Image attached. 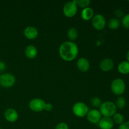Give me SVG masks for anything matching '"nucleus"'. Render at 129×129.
Here are the masks:
<instances>
[{"instance_id": "f257e3e1", "label": "nucleus", "mask_w": 129, "mask_h": 129, "mask_svg": "<svg viewBox=\"0 0 129 129\" xmlns=\"http://www.w3.org/2000/svg\"><path fill=\"white\" fill-rule=\"evenodd\" d=\"M59 53L61 59L64 61L71 62L78 56L79 49L74 42L66 41L60 45Z\"/></svg>"}, {"instance_id": "f03ea898", "label": "nucleus", "mask_w": 129, "mask_h": 129, "mask_svg": "<svg viewBox=\"0 0 129 129\" xmlns=\"http://www.w3.org/2000/svg\"><path fill=\"white\" fill-rule=\"evenodd\" d=\"M117 108L115 103L110 101L102 103V105L100 107V112L102 116L105 117L112 118L117 113Z\"/></svg>"}, {"instance_id": "7ed1b4c3", "label": "nucleus", "mask_w": 129, "mask_h": 129, "mask_svg": "<svg viewBox=\"0 0 129 129\" xmlns=\"http://www.w3.org/2000/svg\"><path fill=\"white\" fill-rule=\"evenodd\" d=\"M110 89L113 94L121 96L125 91V83L122 78H116L111 83Z\"/></svg>"}, {"instance_id": "20e7f679", "label": "nucleus", "mask_w": 129, "mask_h": 129, "mask_svg": "<svg viewBox=\"0 0 129 129\" xmlns=\"http://www.w3.org/2000/svg\"><path fill=\"white\" fill-rule=\"evenodd\" d=\"M89 112V108L86 104L83 102L76 103L73 107V112L74 115L79 118L86 116L87 113Z\"/></svg>"}, {"instance_id": "39448f33", "label": "nucleus", "mask_w": 129, "mask_h": 129, "mask_svg": "<svg viewBox=\"0 0 129 129\" xmlns=\"http://www.w3.org/2000/svg\"><path fill=\"white\" fill-rule=\"evenodd\" d=\"M15 77L11 73H4L0 75V86L3 88H11L15 84Z\"/></svg>"}, {"instance_id": "423d86ee", "label": "nucleus", "mask_w": 129, "mask_h": 129, "mask_svg": "<svg viewBox=\"0 0 129 129\" xmlns=\"http://www.w3.org/2000/svg\"><path fill=\"white\" fill-rule=\"evenodd\" d=\"M63 14L68 18H73L76 15L78 11V6L75 1L68 2L63 7Z\"/></svg>"}, {"instance_id": "0eeeda50", "label": "nucleus", "mask_w": 129, "mask_h": 129, "mask_svg": "<svg viewBox=\"0 0 129 129\" xmlns=\"http://www.w3.org/2000/svg\"><path fill=\"white\" fill-rule=\"evenodd\" d=\"M106 23L107 21L105 18L101 14L94 15L91 20V24L93 28L97 30H102L104 29L106 26Z\"/></svg>"}, {"instance_id": "6e6552de", "label": "nucleus", "mask_w": 129, "mask_h": 129, "mask_svg": "<svg viewBox=\"0 0 129 129\" xmlns=\"http://www.w3.org/2000/svg\"><path fill=\"white\" fill-rule=\"evenodd\" d=\"M45 102L41 98H34L29 103V108L35 112H40L44 110Z\"/></svg>"}, {"instance_id": "1a4fd4ad", "label": "nucleus", "mask_w": 129, "mask_h": 129, "mask_svg": "<svg viewBox=\"0 0 129 129\" xmlns=\"http://www.w3.org/2000/svg\"><path fill=\"white\" fill-rule=\"evenodd\" d=\"M86 117L90 123L96 124V123H98L101 118H102V115L98 110L92 109L91 110H89L86 115Z\"/></svg>"}, {"instance_id": "9d476101", "label": "nucleus", "mask_w": 129, "mask_h": 129, "mask_svg": "<svg viewBox=\"0 0 129 129\" xmlns=\"http://www.w3.org/2000/svg\"><path fill=\"white\" fill-rule=\"evenodd\" d=\"M4 117L6 121L10 123H13L18 119V113L17 111L13 108H8L5 112Z\"/></svg>"}, {"instance_id": "9b49d317", "label": "nucleus", "mask_w": 129, "mask_h": 129, "mask_svg": "<svg viewBox=\"0 0 129 129\" xmlns=\"http://www.w3.org/2000/svg\"><path fill=\"white\" fill-rule=\"evenodd\" d=\"M23 34L25 37L28 40H34L39 35V31L34 26H29L25 28Z\"/></svg>"}, {"instance_id": "f8f14e48", "label": "nucleus", "mask_w": 129, "mask_h": 129, "mask_svg": "<svg viewBox=\"0 0 129 129\" xmlns=\"http://www.w3.org/2000/svg\"><path fill=\"white\" fill-rule=\"evenodd\" d=\"M100 129H112L114 125L112 118L103 117L98 123Z\"/></svg>"}, {"instance_id": "ddd939ff", "label": "nucleus", "mask_w": 129, "mask_h": 129, "mask_svg": "<svg viewBox=\"0 0 129 129\" xmlns=\"http://www.w3.org/2000/svg\"><path fill=\"white\" fill-rule=\"evenodd\" d=\"M76 66L78 69L83 73H86L90 68V63L89 60L84 57H81L77 60Z\"/></svg>"}, {"instance_id": "4468645a", "label": "nucleus", "mask_w": 129, "mask_h": 129, "mask_svg": "<svg viewBox=\"0 0 129 129\" xmlns=\"http://www.w3.org/2000/svg\"><path fill=\"white\" fill-rule=\"evenodd\" d=\"M114 67V62L113 60L110 58H105L101 61L100 68L103 72H109Z\"/></svg>"}, {"instance_id": "2eb2a0df", "label": "nucleus", "mask_w": 129, "mask_h": 129, "mask_svg": "<svg viewBox=\"0 0 129 129\" xmlns=\"http://www.w3.org/2000/svg\"><path fill=\"white\" fill-rule=\"evenodd\" d=\"M25 54L27 58L30 59H34L38 54V50L36 47L33 45H29L25 48Z\"/></svg>"}, {"instance_id": "dca6fc26", "label": "nucleus", "mask_w": 129, "mask_h": 129, "mask_svg": "<svg viewBox=\"0 0 129 129\" xmlns=\"http://www.w3.org/2000/svg\"><path fill=\"white\" fill-rule=\"evenodd\" d=\"M81 18L84 21H89L92 20L94 16V10L90 7H87L83 9L81 11Z\"/></svg>"}, {"instance_id": "f3484780", "label": "nucleus", "mask_w": 129, "mask_h": 129, "mask_svg": "<svg viewBox=\"0 0 129 129\" xmlns=\"http://www.w3.org/2000/svg\"><path fill=\"white\" fill-rule=\"evenodd\" d=\"M118 71L120 74L126 75L129 74V62L127 60H124L118 64L117 66Z\"/></svg>"}, {"instance_id": "a211bd4d", "label": "nucleus", "mask_w": 129, "mask_h": 129, "mask_svg": "<svg viewBox=\"0 0 129 129\" xmlns=\"http://www.w3.org/2000/svg\"><path fill=\"white\" fill-rule=\"evenodd\" d=\"M120 26V21L117 18H111L108 23V27L112 30H117Z\"/></svg>"}, {"instance_id": "6ab92c4d", "label": "nucleus", "mask_w": 129, "mask_h": 129, "mask_svg": "<svg viewBox=\"0 0 129 129\" xmlns=\"http://www.w3.org/2000/svg\"><path fill=\"white\" fill-rule=\"evenodd\" d=\"M67 35L71 42H74L78 37V31L76 28L72 27L68 30Z\"/></svg>"}, {"instance_id": "aec40b11", "label": "nucleus", "mask_w": 129, "mask_h": 129, "mask_svg": "<svg viewBox=\"0 0 129 129\" xmlns=\"http://www.w3.org/2000/svg\"><path fill=\"white\" fill-rule=\"evenodd\" d=\"M112 120H113L114 123L120 125L121 124H122L125 122L124 116L120 113H116L112 117Z\"/></svg>"}, {"instance_id": "412c9836", "label": "nucleus", "mask_w": 129, "mask_h": 129, "mask_svg": "<svg viewBox=\"0 0 129 129\" xmlns=\"http://www.w3.org/2000/svg\"><path fill=\"white\" fill-rule=\"evenodd\" d=\"M115 104L117 108H119V109H123V108L126 107L127 102H126V100L124 97L118 96V98H117V99L116 100V102Z\"/></svg>"}, {"instance_id": "4be33fe9", "label": "nucleus", "mask_w": 129, "mask_h": 129, "mask_svg": "<svg viewBox=\"0 0 129 129\" xmlns=\"http://www.w3.org/2000/svg\"><path fill=\"white\" fill-rule=\"evenodd\" d=\"M75 3L77 6L84 9L85 8L89 7L91 1L89 0H77L75 1Z\"/></svg>"}, {"instance_id": "5701e85b", "label": "nucleus", "mask_w": 129, "mask_h": 129, "mask_svg": "<svg viewBox=\"0 0 129 129\" xmlns=\"http://www.w3.org/2000/svg\"><path fill=\"white\" fill-rule=\"evenodd\" d=\"M91 104L94 108H100L102 104V100L98 97H94L91 101Z\"/></svg>"}, {"instance_id": "b1692460", "label": "nucleus", "mask_w": 129, "mask_h": 129, "mask_svg": "<svg viewBox=\"0 0 129 129\" xmlns=\"http://www.w3.org/2000/svg\"><path fill=\"white\" fill-rule=\"evenodd\" d=\"M122 25L125 29H129V13L124 15L121 21Z\"/></svg>"}, {"instance_id": "393cba45", "label": "nucleus", "mask_w": 129, "mask_h": 129, "mask_svg": "<svg viewBox=\"0 0 129 129\" xmlns=\"http://www.w3.org/2000/svg\"><path fill=\"white\" fill-rule=\"evenodd\" d=\"M55 129H69V126L65 122H60L58 123L55 127Z\"/></svg>"}, {"instance_id": "a878e982", "label": "nucleus", "mask_w": 129, "mask_h": 129, "mask_svg": "<svg viewBox=\"0 0 129 129\" xmlns=\"http://www.w3.org/2000/svg\"><path fill=\"white\" fill-rule=\"evenodd\" d=\"M115 15L116 16L117 19L118 18H123V12L122 10L120 9H117V10H115V12H114Z\"/></svg>"}, {"instance_id": "bb28decb", "label": "nucleus", "mask_w": 129, "mask_h": 129, "mask_svg": "<svg viewBox=\"0 0 129 129\" xmlns=\"http://www.w3.org/2000/svg\"><path fill=\"white\" fill-rule=\"evenodd\" d=\"M53 108H54V107H53L52 104L49 103H45L44 110H45V111H47V112H51V111L53 110Z\"/></svg>"}, {"instance_id": "cd10ccee", "label": "nucleus", "mask_w": 129, "mask_h": 129, "mask_svg": "<svg viewBox=\"0 0 129 129\" xmlns=\"http://www.w3.org/2000/svg\"><path fill=\"white\" fill-rule=\"evenodd\" d=\"M118 129H129V121L123 122L122 124L119 125Z\"/></svg>"}, {"instance_id": "c85d7f7f", "label": "nucleus", "mask_w": 129, "mask_h": 129, "mask_svg": "<svg viewBox=\"0 0 129 129\" xmlns=\"http://www.w3.org/2000/svg\"><path fill=\"white\" fill-rule=\"evenodd\" d=\"M6 69V64L2 60H0V71H3Z\"/></svg>"}, {"instance_id": "c756f323", "label": "nucleus", "mask_w": 129, "mask_h": 129, "mask_svg": "<svg viewBox=\"0 0 129 129\" xmlns=\"http://www.w3.org/2000/svg\"><path fill=\"white\" fill-rule=\"evenodd\" d=\"M126 59H127V61H128L129 62V50L127 51V54H126Z\"/></svg>"}, {"instance_id": "7c9ffc66", "label": "nucleus", "mask_w": 129, "mask_h": 129, "mask_svg": "<svg viewBox=\"0 0 129 129\" xmlns=\"http://www.w3.org/2000/svg\"><path fill=\"white\" fill-rule=\"evenodd\" d=\"M0 75H1V71H0Z\"/></svg>"}, {"instance_id": "2f4dec72", "label": "nucleus", "mask_w": 129, "mask_h": 129, "mask_svg": "<svg viewBox=\"0 0 129 129\" xmlns=\"http://www.w3.org/2000/svg\"><path fill=\"white\" fill-rule=\"evenodd\" d=\"M0 129H3V128H0Z\"/></svg>"}]
</instances>
